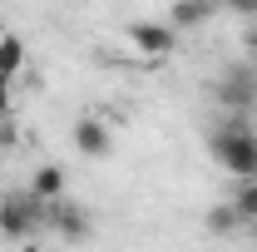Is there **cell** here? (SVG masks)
<instances>
[{
  "instance_id": "8",
  "label": "cell",
  "mask_w": 257,
  "mask_h": 252,
  "mask_svg": "<svg viewBox=\"0 0 257 252\" xmlns=\"http://www.w3.org/2000/svg\"><path fill=\"white\" fill-rule=\"evenodd\" d=\"M213 10H218L213 0H178V5L168 10V25H173V30H193V25H203Z\"/></svg>"
},
{
  "instance_id": "12",
  "label": "cell",
  "mask_w": 257,
  "mask_h": 252,
  "mask_svg": "<svg viewBox=\"0 0 257 252\" xmlns=\"http://www.w3.org/2000/svg\"><path fill=\"white\" fill-rule=\"evenodd\" d=\"M10 109V74H0V114Z\"/></svg>"
},
{
  "instance_id": "5",
  "label": "cell",
  "mask_w": 257,
  "mask_h": 252,
  "mask_svg": "<svg viewBox=\"0 0 257 252\" xmlns=\"http://www.w3.org/2000/svg\"><path fill=\"white\" fill-rule=\"evenodd\" d=\"M74 149H79L84 158H109V154H114V134H109V124H104L99 114L74 119Z\"/></svg>"
},
{
  "instance_id": "11",
  "label": "cell",
  "mask_w": 257,
  "mask_h": 252,
  "mask_svg": "<svg viewBox=\"0 0 257 252\" xmlns=\"http://www.w3.org/2000/svg\"><path fill=\"white\" fill-rule=\"evenodd\" d=\"M20 69H25V40L10 30V35H0V74H10V79H15Z\"/></svg>"
},
{
  "instance_id": "1",
  "label": "cell",
  "mask_w": 257,
  "mask_h": 252,
  "mask_svg": "<svg viewBox=\"0 0 257 252\" xmlns=\"http://www.w3.org/2000/svg\"><path fill=\"white\" fill-rule=\"evenodd\" d=\"M208 154L218 158L232 178H252L257 173V129L247 119H227L223 129L208 134Z\"/></svg>"
},
{
  "instance_id": "6",
  "label": "cell",
  "mask_w": 257,
  "mask_h": 252,
  "mask_svg": "<svg viewBox=\"0 0 257 252\" xmlns=\"http://www.w3.org/2000/svg\"><path fill=\"white\" fill-rule=\"evenodd\" d=\"M64 183H69V178H64L60 163H40V168L30 173V193L40 198V203H55V198H64Z\"/></svg>"
},
{
  "instance_id": "13",
  "label": "cell",
  "mask_w": 257,
  "mask_h": 252,
  "mask_svg": "<svg viewBox=\"0 0 257 252\" xmlns=\"http://www.w3.org/2000/svg\"><path fill=\"white\" fill-rule=\"evenodd\" d=\"M227 5H232L237 15H257V0H227Z\"/></svg>"
},
{
  "instance_id": "14",
  "label": "cell",
  "mask_w": 257,
  "mask_h": 252,
  "mask_svg": "<svg viewBox=\"0 0 257 252\" xmlns=\"http://www.w3.org/2000/svg\"><path fill=\"white\" fill-rule=\"evenodd\" d=\"M247 55H252V64H257V30L247 35Z\"/></svg>"
},
{
  "instance_id": "2",
  "label": "cell",
  "mask_w": 257,
  "mask_h": 252,
  "mask_svg": "<svg viewBox=\"0 0 257 252\" xmlns=\"http://www.w3.org/2000/svg\"><path fill=\"white\" fill-rule=\"evenodd\" d=\"M45 222H50V203H40L30 188H25V193H5V198H0V237H10V242H30Z\"/></svg>"
},
{
  "instance_id": "10",
  "label": "cell",
  "mask_w": 257,
  "mask_h": 252,
  "mask_svg": "<svg viewBox=\"0 0 257 252\" xmlns=\"http://www.w3.org/2000/svg\"><path fill=\"white\" fill-rule=\"evenodd\" d=\"M227 203L237 208V218L252 227V222H257V173H252V178H237V188H232V198H227Z\"/></svg>"
},
{
  "instance_id": "4",
  "label": "cell",
  "mask_w": 257,
  "mask_h": 252,
  "mask_svg": "<svg viewBox=\"0 0 257 252\" xmlns=\"http://www.w3.org/2000/svg\"><path fill=\"white\" fill-rule=\"evenodd\" d=\"M128 45H134L139 55H149V60H163V55H173L178 30L163 25V20H134V25H128Z\"/></svg>"
},
{
  "instance_id": "15",
  "label": "cell",
  "mask_w": 257,
  "mask_h": 252,
  "mask_svg": "<svg viewBox=\"0 0 257 252\" xmlns=\"http://www.w3.org/2000/svg\"><path fill=\"white\" fill-rule=\"evenodd\" d=\"M213 5H227V0H213Z\"/></svg>"
},
{
  "instance_id": "7",
  "label": "cell",
  "mask_w": 257,
  "mask_h": 252,
  "mask_svg": "<svg viewBox=\"0 0 257 252\" xmlns=\"http://www.w3.org/2000/svg\"><path fill=\"white\" fill-rule=\"evenodd\" d=\"M218 99H223L227 109H247L257 99V79H247V69H232L223 79V89H218Z\"/></svg>"
},
{
  "instance_id": "9",
  "label": "cell",
  "mask_w": 257,
  "mask_h": 252,
  "mask_svg": "<svg viewBox=\"0 0 257 252\" xmlns=\"http://www.w3.org/2000/svg\"><path fill=\"white\" fill-rule=\"evenodd\" d=\"M203 227H208L213 237H232V232H237V227H247V222L237 218V208H232V203H218V208H208Z\"/></svg>"
},
{
  "instance_id": "3",
  "label": "cell",
  "mask_w": 257,
  "mask_h": 252,
  "mask_svg": "<svg viewBox=\"0 0 257 252\" xmlns=\"http://www.w3.org/2000/svg\"><path fill=\"white\" fill-rule=\"evenodd\" d=\"M55 237H64V242H84L89 232H94V218L79 208V203H69V198H55L50 203V222H45Z\"/></svg>"
}]
</instances>
